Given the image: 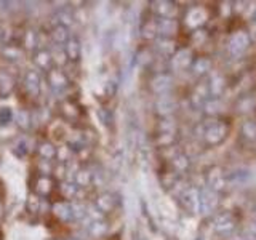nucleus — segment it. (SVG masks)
I'll list each match as a JSON object with an SVG mask.
<instances>
[{"label":"nucleus","instance_id":"obj_16","mask_svg":"<svg viewBox=\"0 0 256 240\" xmlns=\"http://www.w3.org/2000/svg\"><path fill=\"white\" fill-rule=\"evenodd\" d=\"M64 52L68 54V60L77 61L80 58V54H82V44H80V40L74 36H70L68 42L64 44Z\"/></svg>","mask_w":256,"mask_h":240},{"label":"nucleus","instance_id":"obj_15","mask_svg":"<svg viewBox=\"0 0 256 240\" xmlns=\"http://www.w3.org/2000/svg\"><path fill=\"white\" fill-rule=\"evenodd\" d=\"M206 86H208V93H210L212 98H220L224 92V88H226V80H224L221 74H213L210 77V82L206 84Z\"/></svg>","mask_w":256,"mask_h":240},{"label":"nucleus","instance_id":"obj_22","mask_svg":"<svg viewBox=\"0 0 256 240\" xmlns=\"http://www.w3.org/2000/svg\"><path fill=\"white\" fill-rule=\"evenodd\" d=\"M192 74L197 76V77H202L205 74H208V72L212 70V61L208 58H198L194 62H192Z\"/></svg>","mask_w":256,"mask_h":240},{"label":"nucleus","instance_id":"obj_12","mask_svg":"<svg viewBox=\"0 0 256 240\" xmlns=\"http://www.w3.org/2000/svg\"><path fill=\"white\" fill-rule=\"evenodd\" d=\"M178 30V22L173 18H158L157 20V34L162 38H172Z\"/></svg>","mask_w":256,"mask_h":240},{"label":"nucleus","instance_id":"obj_49","mask_svg":"<svg viewBox=\"0 0 256 240\" xmlns=\"http://www.w3.org/2000/svg\"><path fill=\"white\" fill-rule=\"evenodd\" d=\"M252 22L256 26V10H254V13H253V18H252Z\"/></svg>","mask_w":256,"mask_h":240},{"label":"nucleus","instance_id":"obj_30","mask_svg":"<svg viewBox=\"0 0 256 240\" xmlns=\"http://www.w3.org/2000/svg\"><path fill=\"white\" fill-rule=\"evenodd\" d=\"M174 42L172 38H158L157 40V50L164 56H173L174 54Z\"/></svg>","mask_w":256,"mask_h":240},{"label":"nucleus","instance_id":"obj_20","mask_svg":"<svg viewBox=\"0 0 256 240\" xmlns=\"http://www.w3.org/2000/svg\"><path fill=\"white\" fill-rule=\"evenodd\" d=\"M210 96V93H208V86H197L196 88V92L192 93L190 96V102H192V106H194L196 109H202L204 108V104L210 100L208 98Z\"/></svg>","mask_w":256,"mask_h":240},{"label":"nucleus","instance_id":"obj_19","mask_svg":"<svg viewBox=\"0 0 256 240\" xmlns=\"http://www.w3.org/2000/svg\"><path fill=\"white\" fill-rule=\"evenodd\" d=\"M53 213L62 221H74V213H72V204L58 202L53 205Z\"/></svg>","mask_w":256,"mask_h":240},{"label":"nucleus","instance_id":"obj_45","mask_svg":"<svg viewBox=\"0 0 256 240\" xmlns=\"http://www.w3.org/2000/svg\"><path fill=\"white\" fill-rule=\"evenodd\" d=\"M38 206H40V200H38L36 196H30L29 200H28V208H29V212H32V213L38 212Z\"/></svg>","mask_w":256,"mask_h":240},{"label":"nucleus","instance_id":"obj_39","mask_svg":"<svg viewBox=\"0 0 256 240\" xmlns=\"http://www.w3.org/2000/svg\"><path fill=\"white\" fill-rule=\"evenodd\" d=\"M158 132L164 134H174L176 133V124L172 118H165L158 124Z\"/></svg>","mask_w":256,"mask_h":240},{"label":"nucleus","instance_id":"obj_8","mask_svg":"<svg viewBox=\"0 0 256 240\" xmlns=\"http://www.w3.org/2000/svg\"><path fill=\"white\" fill-rule=\"evenodd\" d=\"M208 20V13L204 6H192L186 13V26L190 29L198 30Z\"/></svg>","mask_w":256,"mask_h":240},{"label":"nucleus","instance_id":"obj_6","mask_svg":"<svg viewBox=\"0 0 256 240\" xmlns=\"http://www.w3.org/2000/svg\"><path fill=\"white\" fill-rule=\"evenodd\" d=\"M180 197V202L182 205V208L190 214H197L198 213V198H200V189L194 188V186H186Z\"/></svg>","mask_w":256,"mask_h":240},{"label":"nucleus","instance_id":"obj_51","mask_svg":"<svg viewBox=\"0 0 256 240\" xmlns=\"http://www.w3.org/2000/svg\"><path fill=\"white\" fill-rule=\"evenodd\" d=\"M0 214H2V208H0Z\"/></svg>","mask_w":256,"mask_h":240},{"label":"nucleus","instance_id":"obj_40","mask_svg":"<svg viewBox=\"0 0 256 240\" xmlns=\"http://www.w3.org/2000/svg\"><path fill=\"white\" fill-rule=\"evenodd\" d=\"M72 213H74V220L77 221L88 218V210L82 204H72Z\"/></svg>","mask_w":256,"mask_h":240},{"label":"nucleus","instance_id":"obj_25","mask_svg":"<svg viewBox=\"0 0 256 240\" xmlns=\"http://www.w3.org/2000/svg\"><path fill=\"white\" fill-rule=\"evenodd\" d=\"M14 122L16 125H18L21 130H29V126L32 124V117L29 114V110L26 109H20V110H16V114H14Z\"/></svg>","mask_w":256,"mask_h":240},{"label":"nucleus","instance_id":"obj_44","mask_svg":"<svg viewBox=\"0 0 256 240\" xmlns=\"http://www.w3.org/2000/svg\"><path fill=\"white\" fill-rule=\"evenodd\" d=\"M245 238H248V240H256V221L254 222H250L248 226L245 228V230H244V234H242Z\"/></svg>","mask_w":256,"mask_h":240},{"label":"nucleus","instance_id":"obj_23","mask_svg":"<svg viewBox=\"0 0 256 240\" xmlns=\"http://www.w3.org/2000/svg\"><path fill=\"white\" fill-rule=\"evenodd\" d=\"M34 62L38 69L42 70H46L50 69L52 62H53V58H52V53L46 52V50H38L36 54H34Z\"/></svg>","mask_w":256,"mask_h":240},{"label":"nucleus","instance_id":"obj_9","mask_svg":"<svg viewBox=\"0 0 256 240\" xmlns=\"http://www.w3.org/2000/svg\"><path fill=\"white\" fill-rule=\"evenodd\" d=\"M192 52L188 50V48H181V50L174 52V54L172 56V69L176 72H181V70H186L188 68L192 66Z\"/></svg>","mask_w":256,"mask_h":240},{"label":"nucleus","instance_id":"obj_4","mask_svg":"<svg viewBox=\"0 0 256 240\" xmlns=\"http://www.w3.org/2000/svg\"><path fill=\"white\" fill-rule=\"evenodd\" d=\"M250 34L245 30H237L234 34L230 36L229 42H228V52L230 56H234V58H238V56H242L246 50L248 46H250Z\"/></svg>","mask_w":256,"mask_h":240},{"label":"nucleus","instance_id":"obj_2","mask_svg":"<svg viewBox=\"0 0 256 240\" xmlns=\"http://www.w3.org/2000/svg\"><path fill=\"white\" fill-rule=\"evenodd\" d=\"M212 229L220 236H230L237 229V220L230 212L216 213L212 220Z\"/></svg>","mask_w":256,"mask_h":240},{"label":"nucleus","instance_id":"obj_27","mask_svg":"<svg viewBox=\"0 0 256 240\" xmlns=\"http://www.w3.org/2000/svg\"><path fill=\"white\" fill-rule=\"evenodd\" d=\"M204 112H205V114L206 116H218L220 114V112L222 110V104H221V101H220V98H210V100H208L205 104H204Z\"/></svg>","mask_w":256,"mask_h":240},{"label":"nucleus","instance_id":"obj_50","mask_svg":"<svg viewBox=\"0 0 256 240\" xmlns=\"http://www.w3.org/2000/svg\"><path fill=\"white\" fill-rule=\"evenodd\" d=\"M68 240H78V238H68Z\"/></svg>","mask_w":256,"mask_h":240},{"label":"nucleus","instance_id":"obj_11","mask_svg":"<svg viewBox=\"0 0 256 240\" xmlns=\"http://www.w3.org/2000/svg\"><path fill=\"white\" fill-rule=\"evenodd\" d=\"M173 86V77L170 74H157L154 78L150 80V88L152 92L157 94H166Z\"/></svg>","mask_w":256,"mask_h":240},{"label":"nucleus","instance_id":"obj_3","mask_svg":"<svg viewBox=\"0 0 256 240\" xmlns=\"http://www.w3.org/2000/svg\"><path fill=\"white\" fill-rule=\"evenodd\" d=\"M254 181V172L252 168L238 166L226 173V182L232 188H246Z\"/></svg>","mask_w":256,"mask_h":240},{"label":"nucleus","instance_id":"obj_36","mask_svg":"<svg viewBox=\"0 0 256 240\" xmlns=\"http://www.w3.org/2000/svg\"><path fill=\"white\" fill-rule=\"evenodd\" d=\"M52 58H53V61H54L56 64H58V66H64V64L68 62V54H66V52H64V46L56 45V46L53 48Z\"/></svg>","mask_w":256,"mask_h":240},{"label":"nucleus","instance_id":"obj_24","mask_svg":"<svg viewBox=\"0 0 256 240\" xmlns=\"http://www.w3.org/2000/svg\"><path fill=\"white\" fill-rule=\"evenodd\" d=\"M94 181V174L90 170H77L74 182L77 184V188H88Z\"/></svg>","mask_w":256,"mask_h":240},{"label":"nucleus","instance_id":"obj_33","mask_svg":"<svg viewBox=\"0 0 256 240\" xmlns=\"http://www.w3.org/2000/svg\"><path fill=\"white\" fill-rule=\"evenodd\" d=\"M242 134L250 141L256 140V120H245L242 124Z\"/></svg>","mask_w":256,"mask_h":240},{"label":"nucleus","instance_id":"obj_41","mask_svg":"<svg viewBox=\"0 0 256 240\" xmlns=\"http://www.w3.org/2000/svg\"><path fill=\"white\" fill-rule=\"evenodd\" d=\"M14 118V114L10 108H0V125H8Z\"/></svg>","mask_w":256,"mask_h":240},{"label":"nucleus","instance_id":"obj_31","mask_svg":"<svg viewBox=\"0 0 256 240\" xmlns=\"http://www.w3.org/2000/svg\"><path fill=\"white\" fill-rule=\"evenodd\" d=\"M56 152H58V149H56L52 142H42L38 146V154L40 157H42L44 160H52L56 157Z\"/></svg>","mask_w":256,"mask_h":240},{"label":"nucleus","instance_id":"obj_14","mask_svg":"<svg viewBox=\"0 0 256 240\" xmlns=\"http://www.w3.org/2000/svg\"><path fill=\"white\" fill-rule=\"evenodd\" d=\"M152 10L158 14V18H173L176 14V5L168 0H157V2H152Z\"/></svg>","mask_w":256,"mask_h":240},{"label":"nucleus","instance_id":"obj_1","mask_svg":"<svg viewBox=\"0 0 256 240\" xmlns=\"http://www.w3.org/2000/svg\"><path fill=\"white\" fill-rule=\"evenodd\" d=\"M202 136L204 140L210 144V146H216V144L222 142L228 136V125L221 122V120H213L208 122L202 128Z\"/></svg>","mask_w":256,"mask_h":240},{"label":"nucleus","instance_id":"obj_32","mask_svg":"<svg viewBox=\"0 0 256 240\" xmlns=\"http://www.w3.org/2000/svg\"><path fill=\"white\" fill-rule=\"evenodd\" d=\"M13 88V78L10 74L0 70V94H8Z\"/></svg>","mask_w":256,"mask_h":240},{"label":"nucleus","instance_id":"obj_17","mask_svg":"<svg viewBox=\"0 0 256 240\" xmlns=\"http://www.w3.org/2000/svg\"><path fill=\"white\" fill-rule=\"evenodd\" d=\"M24 85L30 96H37L40 93V74L37 70H28L24 77Z\"/></svg>","mask_w":256,"mask_h":240},{"label":"nucleus","instance_id":"obj_7","mask_svg":"<svg viewBox=\"0 0 256 240\" xmlns=\"http://www.w3.org/2000/svg\"><path fill=\"white\" fill-rule=\"evenodd\" d=\"M226 186H228L226 173L222 172V168H220V166L210 168L206 173V188L214 192H221Z\"/></svg>","mask_w":256,"mask_h":240},{"label":"nucleus","instance_id":"obj_18","mask_svg":"<svg viewBox=\"0 0 256 240\" xmlns=\"http://www.w3.org/2000/svg\"><path fill=\"white\" fill-rule=\"evenodd\" d=\"M48 84L53 90H62L68 85V77L62 70L60 69H52L48 72Z\"/></svg>","mask_w":256,"mask_h":240},{"label":"nucleus","instance_id":"obj_13","mask_svg":"<svg viewBox=\"0 0 256 240\" xmlns=\"http://www.w3.org/2000/svg\"><path fill=\"white\" fill-rule=\"evenodd\" d=\"M116 205H117V198L112 192H102V194L98 196V198H96V202H94L96 210L101 213L112 212L116 208Z\"/></svg>","mask_w":256,"mask_h":240},{"label":"nucleus","instance_id":"obj_38","mask_svg":"<svg viewBox=\"0 0 256 240\" xmlns=\"http://www.w3.org/2000/svg\"><path fill=\"white\" fill-rule=\"evenodd\" d=\"M38 44V36L34 29H29L26 32V36H24V45H26L28 50H34Z\"/></svg>","mask_w":256,"mask_h":240},{"label":"nucleus","instance_id":"obj_29","mask_svg":"<svg viewBox=\"0 0 256 240\" xmlns=\"http://www.w3.org/2000/svg\"><path fill=\"white\" fill-rule=\"evenodd\" d=\"M53 20H56V26H64L69 29L72 26V22H74V16H72V13L68 10H60L54 14Z\"/></svg>","mask_w":256,"mask_h":240},{"label":"nucleus","instance_id":"obj_5","mask_svg":"<svg viewBox=\"0 0 256 240\" xmlns=\"http://www.w3.org/2000/svg\"><path fill=\"white\" fill-rule=\"evenodd\" d=\"M220 204L218 192H214L208 188L200 189V198H198V214L208 216L212 214Z\"/></svg>","mask_w":256,"mask_h":240},{"label":"nucleus","instance_id":"obj_46","mask_svg":"<svg viewBox=\"0 0 256 240\" xmlns=\"http://www.w3.org/2000/svg\"><path fill=\"white\" fill-rule=\"evenodd\" d=\"M173 140H174V134H164V133L158 134V142L160 144H172Z\"/></svg>","mask_w":256,"mask_h":240},{"label":"nucleus","instance_id":"obj_34","mask_svg":"<svg viewBox=\"0 0 256 240\" xmlns=\"http://www.w3.org/2000/svg\"><path fill=\"white\" fill-rule=\"evenodd\" d=\"M2 54H4V58L8 60V61H20V60H21V56H22V53H21L20 48L12 46V45L4 46Z\"/></svg>","mask_w":256,"mask_h":240},{"label":"nucleus","instance_id":"obj_43","mask_svg":"<svg viewBox=\"0 0 256 240\" xmlns=\"http://www.w3.org/2000/svg\"><path fill=\"white\" fill-rule=\"evenodd\" d=\"M253 106H254V101L252 98H244L237 104V110L238 112H248V110L253 109Z\"/></svg>","mask_w":256,"mask_h":240},{"label":"nucleus","instance_id":"obj_28","mask_svg":"<svg viewBox=\"0 0 256 240\" xmlns=\"http://www.w3.org/2000/svg\"><path fill=\"white\" fill-rule=\"evenodd\" d=\"M69 29L64 26H54L52 30V38L53 42H56L58 45H64L69 40Z\"/></svg>","mask_w":256,"mask_h":240},{"label":"nucleus","instance_id":"obj_21","mask_svg":"<svg viewBox=\"0 0 256 240\" xmlns=\"http://www.w3.org/2000/svg\"><path fill=\"white\" fill-rule=\"evenodd\" d=\"M86 229H88V232H90L93 237H102L108 232V222L104 221L102 218H100V220H90V221H88V224H86Z\"/></svg>","mask_w":256,"mask_h":240},{"label":"nucleus","instance_id":"obj_37","mask_svg":"<svg viewBox=\"0 0 256 240\" xmlns=\"http://www.w3.org/2000/svg\"><path fill=\"white\" fill-rule=\"evenodd\" d=\"M61 194L66 197V198H72V197H76V194H77V184L76 182H72V181H64L62 184H61Z\"/></svg>","mask_w":256,"mask_h":240},{"label":"nucleus","instance_id":"obj_47","mask_svg":"<svg viewBox=\"0 0 256 240\" xmlns=\"http://www.w3.org/2000/svg\"><path fill=\"white\" fill-rule=\"evenodd\" d=\"M56 156H58V158L61 160V162H66V156L69 157V150H68V148H60L58 149V152H56Z\"/></svg>","mask_w":256,"mask_h":240},{"label":"nucleus","instance_id":"obj_35","mask_svg":"<svg viewBox=\"0 0 256 240\" xmlns=\"http://www.w3.org/2000/svg\"><path fill=\"white\" fill-rule=\"evenodd\" d=\"M141 36L144 38H148V40L157 37L158 36L157 34V21H149V22L144 24L142 29H141Z\"/></svg>","mask_w":256,"mask_h":240},{"label":"nucleus","instance_id":"obj_26","mask_svg":"<svg viewBox=\"0 0 256 240\" xmlns=\"http://www.w3.org/2000/svg\"><path fill=\"white\" fill-rule=\"evenodd\" d=\"M172 165L174 166V170L176 172H180V173H184V172H188L189 170V166H190V160L186 154H176L173 158H172Z\"/></svg>","mask_w":256,"mask_h":240},{"label":"nucleus","instance_id":"obj_42","mask_svg":"<svg viewBox=\"0 0 256 240\" xmlns=\"http://www.w3.org/2000/svg\"><path fill=\"white\" fill-rule=\"evenodd\" d=\"M50 186H52L50 180L45 178V176H42V178L37 181V192L44 196V194H46V192H50V189H52Z\"/></svg>","mask_w":256,"mask_h":240},{"label":"nucleus","instance_id":"obj_10","mask_svg":"<svg viewBox=\"0 0 256 240\" xmlns=\"http://www.w3.org/2000/svg\"><path fill=\"white\" fill-rule=\"evenodd\" d=\"M176 106H178V102L172 94H160L156 101V112L162 117H168L176 110Z\"/></svg>","mask_w":256,"mask_h":240},{"label":"nucleus","instance_id":"obj_48","mask_svg":"<svg viewBox=\"0 0 256 240\" xmlns=\"http://www.w3.org/2000/svg\"><path fill=\"white\" fill-rule=\"evenodd\" d=\"M230 240H248V238H245L244 236H237V237H232Z\"/></svg>","mask_w":256,"mask_h":240}]
</instances>
